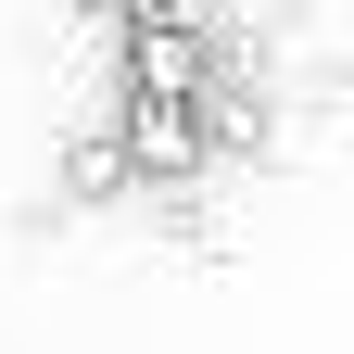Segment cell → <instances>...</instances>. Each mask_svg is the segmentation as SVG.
<instances>
[{
    "label": "cell",
    "instance_id": "1",
    "mask_svg": "<svg viewBox=\"0 0 354 354\" xmlns=\"http://www.w3.org/2000/svg\"><path fill=\"white\" fill-rule=\"evenodd\" d=\"M140 177H190L203 165V127H190V102H127V140H114Z\"/></svg>",
    "mask_w": 354,
    "mask_h": 354
},
{
    "label": "cell",
    "instance_id": "2",
    "mask_svg": "<svg viewBox=\"0 0 354 354\" xmlns=\"http://www.w3.org/2000/svg\"><path fill=\"white\" fill-rule=\"evenodd\" d=\"M114 177H127V152H114V140H88V152H76V165H64V190H76V203H88V190H114Z\"/></svg>",
    "mask_w": 354,
    "mask_h": 354
}]
</instances>
